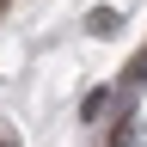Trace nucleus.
I'll list each match as a JSON object with an SVG mask.
<instances>
[{
	"label": "nucleus",
	"instance_id": "1",
	"mask_svg": "<svg viewBox=\"0 0 147 147\" xmlns=\"http://www.w3.org/2000/svg\"><path fill=\"white\" fill-rule=\"evenodd\" d=\"M117 25H123V18H117V12H110V6H98V12H92V31H98V37H110V31H117Z\"/></svg>",
	"mask_w": 147,
	"mask_h": 147
},
{
	"label": "nucleus",
	"instance_id": "2",
	"mask_svg": "<svg viewBox=\"0 0 147 147\" xmlns=\"http://www.w3.org/2000/svg\"><path fill=\"white\" fill-rule=\"evenodd\" d=\"M135 80H147V55H141V61H135Z\"/></svg>",
	"mask_w": 147,
	"mask_h": 147
},
{
	"label": "nucleus",
	"instance_id": "4",
	"mask_svg": "<svg viewBox=\"0 0 147 147\" xmlns=\"http://www.w3.org/2000/svg\"><path fill=\"white\" fill-rule=\"evenodd\" d=\"M0 147H6V141H0Z\"/></svg>",
	"mask_w": 147,
	"mask_h": 147
},
{
	"label": "nucleus",
	"instance_id": "3",
	"mask_svg": "<svg viewBox=\"0 0 147 147\" xmlns=\"http://www.w3.org/2000/svg\"><path fill=\"white\" fill-rule=\"evenodd\" d=\"M6 6H12V0H0V12H6Z\"/></svg>",
	"mask_w": 147,
	"mask_h": 147
}]
</instances>
